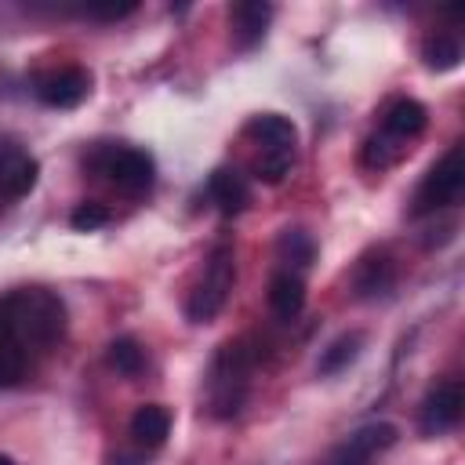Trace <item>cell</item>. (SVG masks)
Listing matches in <instances>:
<instances>
[{"instance_id":"obj_13","label":"cell","mask_w":465,"mask_h":465,"mask_svg":"<svg viewBox=\"0 0 465 465\" xmlns=\"http://www.w3.org/2000/svg\"><path fill=\"white\" fill-rule=\"evenodd\" d=\"M265 298H269L272 316L283 320V323H291V320H298L302 309H305V280H302L298 272H291V269H280V272H272Z\"/></svg>"},{"instance_id":"obj_12","label":"cell","mask_w":465,"mask_h":465,"mask_svg":"<svg viewBox=\"0 0 465 465\" xmlns=\"http://www.w3.org/2000/svg\"><path fill=\"white\" fill-rule=\"evenodd\" d=\"M243 134L254 142V149H298V127L283 113H258V116H251Z\"/></svg>"},{"instance_id":"obj_16","label":"cell","mask_w":465,"mask_h":465,"mask_svg":"<svg viewBox=\"0 0 465 465\" xmlns=\"http://www.w3.org/2000/svg\"><path fill=\"white\" fill-rule=\"evenodd\" d=\"M131 436L142 450H156L163 447V440L171 436V411L163 403H142L131 414Z\"/></svg>"},{"instance_id":"obj_11","label":"cell","mask_w":465,"mask_h":465,"mask_svg":"<svg viewBox=\"0 0 465 465\" xmlns=\"http://www.w3.org/2000/svg\"><path fill=\"white\" fill-rule=\"evenodd\" d=\"M429 127V109L418 98H396L385 113H381V134L396 145H407L414 138H421V131Z\"/></svg>"},{"instance_id":"obj_22","label":"cell","mask_w":465,"mask_h":465,"mask_svg":"<svg viewBox=\"0 0 465 465\" xmlns=\"http://www.w3.org/2000/svg\"><path fill=\"white\" fill-rule=\"evenodd\" d=\"M69 222H73V229H80V232L102 229V225L109 222V207H105V203H98V200H84V203L69 214Z\"/></svg>"},{"instance_id":"obj_4","label":"cell","mask_w":465,"mask_h":465,"mask_svg":"<svg viewBox=\"0 0 465 465\" xmlns=\"http://www.w3.org/2000/svg\"><path fill=\"white\" fill-rule=\"evenodd\" d=\"M87 163L109 178V185L124 196H142L156 182V163L145 149L134 145H102L87 156Z\"/></svg>"},{"instance_id":"obj_6","label":"cell","mask_w":465,"mask_h":465,"mask_svg":"<svg viewBox=\"0 0 465 465\" xmlns=\"http://www.w3.org/2000/svg\"><path fill=\"white\" fill-rule=\"evenodd\" d=\"M400 440V429L392 421H367L360 429H352L331 454L327 465H374L378 454H385L392 443Z\"/></svg>"},{"instance_id":"obj_25","label":"cell","mask_w":465,"mask_h":465,"mask_svg":"<svg viewBox=\"0 0 465 465\" xmlns=\"http://www.w3.org/2000/svg\"><path fill=\"white\" fill-rule=\"evenodd\" d=\"M0 465H15V461H11V458H7V454H0Z\"/></svg>"},{"instance_id":"obj_10","label":"cell","mask_w":465,"mask_h":465,"mask_svg":"<svg viewBox=\"0 0 465 465\" xmlns=\"http://www.w3.org/2000/svg\"><path fill=\"white\" fill-rule=\"evenodd\" d=\"M392 283H396V262H392L389 251L374 247L352 269V287H356V298H363V302H374V298L389 294Z\"/></svg>"},{"instance_id":"obj_17","label":"cell","mask_w":465,"mask_h":465,"mask_svg":"<svg viewBox=\"0 0 465 465\" xmlns=\"http://www.w3.org/2000/svg\"><path fill=\"white\" fill-rule=\"evenodd\" d=\"M276 258L283 262V269H291V272L302 276V269H309L316 262V240H312V232H305L298 225L294 229H283L276 236Z\"/></svg>"},{"instance_id":"obj_7","label":"cell","mask_w":465,"mask_h":465,"mask_svg":"<svg viewBox=\"0 0 465 465\" xmlns=\"http://www.w3.org/2000/svg\"><path fill=\"white\" fill-rule=\"evenodd\" d=\"M461 407H465L461 381H458V378L436 381V385L425 392L421 411H418V429H421V436H443V432H450V429L461 421Z\"/></svg>"},{"instance_id":"obj_1","label":"cell","mask_w":465,"mask_h":465,"mask_svg":"<svg viewBox=\"0 0 465 465\" xmlns=\"http://www.w3.org/2000/svg\"><path fill=\"white\" fill-rule=\"evenodd\" d=\"M65 338V302L47 287L0 294V341L25 352H47Z\"/></svg>"},{"instance_id":"obj_21","label":"cell","mask_w":465,"mask_h":465,"mask_svg":"<svg viewBox=\"0 0 465 465\" xmlns=\"http://www.w3.org/2000/svg\"><path fill=\"white\" fill-rule=\"evenodd\" d=\"M25 374H29V352L11 341H0V389L22 385Z\"/></svg>"},{"instance_id":"obj_2","label":"cell","mask_w":465,"mask_h":465,"mask_svg":"<svg viewBox=\"0 0 465 465\" xmlns=\"http://www.w3.org/2000/svg\"><path fill=\"white\" fill-rule=\"evenodd\" d=\"M254 349L247 345V338H236V341H225L214 360H211V371H207V407L214 418H236L243 400H247V389H251V371H254Z\"/></svg>"},{"instance_id":"obj_5","label":"cell","mask_w":465,"mask_h":465,"mask_svg":"<svg viewBox=\"0 0 465 465\" xmlns=\"http://www.w3.org/2000/svg\"><path fill=\"white\" fill-rule=\"evenodd\" d=\"M461 189H465V160H461V145L454 142L421 178V185L414 189V200H411V214H436L443 207H454L461 200Z\"/></svg>"},{"instance_id":"obj_3","label":"cell","mask_w":465,"mask_h":465,"mask_svg":"<svg viewBox=\"0 0 465 465\" xmlns=\"http://www.w3.org/2000/svg\"><path fill=\"white\" fill-rule=\"evenodd\" d=\"M236 283V254L229 243H218L207 262H203V276L196 280V287L185 298V316L193 323H207L222 312V305L229 302V291Z\"/></svg>"},{"instance_id":"obj_18","label":"cell","mask_w":465,"mask_h":465,"mask_svg":"<svg viewBox=\"0 0 465 465\" xmlns=\"http://www.w3.org/2000/svg\"><path fill=\"white\" fill-rule=\"evenodd\" d=\"M421 62H425V69H432V73H450V69H458V62H461V44H458V36H450V33H429V36L421 40Z\"/></svg>"},{"instance_id":"obj_23","label":"cell","mask_w":465,"mask_h":465,"mask_svg":"<svg viewBox=\"0 0 465 465\" xmlns=\"http://www.w3.org/2000/svg\"><path fill=\"white\" fill-rule=\"evenodd\" d=\"M134 11V4H91L84 7V15L91 18H102V22H116V18H127Z\"/></svg>"},{"instance_id":"obj_8","label":"cell","mask_w":465,"mask_h":465,"mask_svg":"<svg viewBox=\"0 0 465 465\" xmlns=\"http://www.w3.org/2000/svg\"><path fill=\"white\" fill-rule=\"evenodd\" d=\"M87 91H91V73L84 65L47 69L33 80V94L51 109H73L87 98Z\"/></svg>"},{"instance_id":"obj_9","label":"cell","mask_w":465,"mask_h":465,"mask_svg":"<svg viewBox=\"0 0 465 465\" xmlns=\"http://www.w3.org/2000/svg\"><path fill=\"white\" fill-rule=\"evenodd\" d=\"M36 178L40 163L29 156V149H22L15 138H0V203L29 196Z\"/></svg>"},{"instance_id":"obj_20","label":"cell","mask_w":465,"mask_h":465,"mask_svg":"<svg viewBox=\"0 0 465 465\" xmlns=\"http://www.w3.org/2000/svg\"><path fill=\"white\" fill-rule=\"evenodd\" d=\"M105 363H109L116 374L134 378V374L145 367V349H142V341H138V338H131V334L113 338V341H109V349H105Z\"/></svg>"},{"instance_id":"obj_14","label":"cell","mask_w":465,"mask_h":465,"mask_svg":"<svg viewBox=\"0 0 465 465\" xmlns=\"http://www.w3.org/2000/svg\"><path fill=\"white\" fill-rule=\"evenodd\" d=\"M272 18V4H262V0H243V4H232L229 7V25H232V40L236 47H254L262 36H265V25Z\"/></svg>"},{"instance_id":"obj_24","label":"cell","mask_w":465,"mask_h":465,"mask_svg":"<svg viewBox=\"0 0 465 465\" xmlns=\"http://www.w3.org/2000/svg\"><path fill=\"white\" fill-rule=\"evenodd\" d=\"M113 465H145V454H116Z\"/></svg>"},{"instance_id":"obj_15","label":"cell","mask_w":465,"mask_h":465,"mask_svg":"<svg viewBox=\"0 0 465 465\" xmlns=\"http://www.w3.org/2000/svg\"><path fill=\"white\" fill-rule=\"evenodd\" d=\"M207 196L214 200V207L222 214H240L251 200V189H247V178L236 167H214L211 178H207Z\"/></svg>"},{"instance_id":"obj_19","label":"cell","mask_w":465,"mask_h":465,"mask_svg":"<svg viewBox=\"0 0 465 465\" xmlns=\"http://www.w3.org/2000/svg\"><path fill=\"white\" fill-rule=\"evenodd\" d=\"M360 345H363V334L360 331H349V334H341V338H334L323 352H320V360H316V371L327 378V374H338V371H345L356 356H360Z\"/></svg>"}]
</instances>
